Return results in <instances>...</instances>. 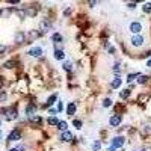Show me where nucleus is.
<instances>
[{
	"mask_svg": "<svg viewBox=\"0 0 151 151\" xmlns=\"http://www.w3.org/2000/svg\"><path fill=\"white\" fill-rule=\"evenodd\" d=\"M5 115H6L8 121H14L15 118L18 116V112H17L15 107H8V109H5Z\"/></svg>",
	"mask_w": 151,
	"mask_h": 151,
	"instance_id": "obj_1",
	"label": "nucleus"
},
{
	"mask_svg": "<svg viewBox=\"0 0 151 151\" xmlns=\"http://www.w3.org/2000/svg\"><path fill=\"white\" fill-rule=\"evenodd\" d=\"M132 45L133 47H141L142 44H144V36L142 35H134L133 38H132Z\"/></svg>",
	"mask_w": 151,
	"mask_h": 151,
	"instance_id": "obj_2",
	"label": "nucleus"
},
{
	"mask_svg": "<svg viewBox=\"0 0 151 151\" xmlns=\"http://www.w3.org/2000/svg\"><path fill=\"white\" fill-rule=\"evenodd\" d=\"M121 120H122V118H121V115H118V113H115V115H112V116H110L109 124H110L112 127H118V126L121 124Z\"/></svg>",
	"mask_w": 151,
	"mask_h": 151,
	"instance_id": "obj_3",
	"label": "nucleus"
},
{
	"mask_svg": "<svg viewBox=\"0 0 151 151\" xmlns=\"http://www.w3.org/2000/svg\"><path fill=\"white\" fill-rule=\"evenodd\" d=\"M20 139H21V132L20 130H12L9 133V136H8V141H11V142L20 141Z\"/></svg>",
	"mask_w": 151,
	"mask_h": 151,
	"instance_id": "obj_4",
	"label": "nucleus"
},
{
	"mask_svg": "<svg viewBox=\"0 0 151 151\" xmlns=\"http://www.w3.org/2000/svg\"><path fill=\"white\" fill-rule=\"evenodd\" d=\"M124 142H126V139H124L122 136H116L115 139L112 141V147H115V148H121Z\"/></svg>",
	"mask_w": 151,
	"mask_h": 151,
	"instance_id": "obj_5",
	"label": "nucleus"
},
{
	"mask_svg": "<svg viewBox=\"0 0 151 151\" xmlns=\"http://www.w3.org/2000/svg\"><path fill=\"white\" fill-rule=\"evenodd\" d=\"M61 139H62L63 142H71L73 139H74V136H73V133H71V132L63 130V132H62V134H61Z\"/></svg>",
	"mask_w": 151,
	"mask_h": 151,
	"instance_id": "obj_6",
	"label": "nucleus"
},
{
	"mask_svg": "<svg viewBox=\"0 0 151 151\" xmlns=\"http://www.w3.org/2000/svg\"><path fill=\"white\" fill-rule=\"evenodd\" d=\"M141 30H142V24L139 21H133L130 24V32H133V33H139Z\"/></svg>",
	"mask_w": 151,
	"mask_h": 151,
	"instance_id": "obj_7",
	"label": "nucleus"
},
{
	"mask_svg": "<svg viewBox=\"0 0 151 151\" xmlns=\"http://www.w3.org/2000/svg\"><path fill=\"white\" fill-rule=\"evenodd\" d=\"M41 55H42V48L41 47H33V48L29 50V56H32V57H39Z\"/></svg>",
	"mask_w": 151,
	"mask_h": 151,
	"instance_id": "obj_8",
	"label": "nucleus"
},
{
	"mask_svg": "<svg viewBox=\"0 0 151 151\" xmlns=\"http://www.w3.org/2000/svg\"><path fill=\"white\" fill-rule=\"evenodd\" d=\"M57 100V94H53V95H50V97H48V100H47V103L44 104V106H42V107H44V109H47V107H50V106H53V104H55V101Z\"/></svg>",
	"mask_w": 151,
	"mask_h": 151,
	"instance_id": "obj_9",
	"label": "nucleus"
},
{
	"mask_svg": "<svg viewBox=\"0 0 151 151\" xmlns=\"http://www.w3.org/2000/svg\"><path fill=\"white\" fill-rule=\"evenodd\" d=\"M74 113H76V103H68V106H67V115L73 116Z\"/></svg>",
	"mask_w": 151,
	"mask_h": 151,
	"instance_id": "obj_10",
	"label": "nucleus"
},
{
	"mask_svg": "<svg viewBox=\"0 0 151 151\" xmlns=\"http://www.w3.org/2000/svg\"><path fill=\"white\" fill-rule=\"evenodd\" d=\"M26 39V35L23 33V32H18V33H15V42L17 44H23Z\"/></svg>",
	"mask_w": 151,
	"mask_h": 151,
	"instance_id": "obj_11",
	"label": "nucleus"
},
{
	"mask_svg": "<svg viewBox=\"0 0 151 151\" xmlns=\"http://www.w3.org/2000/svg\"><path fill=\"white\" fill-rule=\"evenodd\" d=\"M35 112H36V106L35 104H29L27 107H26V115H27V116L35 115Z\"/></svg>",
	"mask_w": 151,
	"mask_h": 151,
	"instance_id": "obj_12",
	"label": "nucleus"
},
{
	"mask_svg": "<svg viewBox=\"0 0 151 151\" xmlns=\"http://www.w3.org/2000/svg\"><path fill=\"white\" fill-rule=\"evenodd\" d=\"M39 26H41V32H47L48 29H50L51 24H50V21H48V20H44V21H41Z\"/></svg>",
	"mask_w": 151,
	"mask_h": 151,
	"instance_id": "obj_13",
	"label": "nucleus"
},
{
	"mask_svg": "<svg viewBox=\"0 0 151 151\" xmlns=\"http://www.w3.org/2000/svg\"><path fill=\"white\" fill-rule=\"evenodd\" d=\"M29 121L30 122H35V124H41L42 122V118L41 116H36V115H30L29 116Z\"/></svg>",
	"mask_w": 151,
	"mask_h": 151,
	"instance_id": "obj_14",
	"label": "nucleus"
},
{
	"mask_svg": "<svg viewBox=\"0 0 151 151\" xmlns=\"http://www.w3.org/2000/svg\"><path fill=\"white\" fill-rule=\"evenodd\" d=\"M121 83H122V80H121L120 77H115V79H113V82H112V88H113V89L120 88V86H121Z\"/></svg>",
	"mask_w": 151,
	"mask_h": 151,
	"instance_id": "obj_15",
	"label": "nucleus"
},
{
	"mask_svg": "<svg viewBox=\"0 0 151 151\" xmlns=\"http://www.w3.org/2000/svg\"><path fill=\"white\" fill-rule=\"evenodd\" d=\"M63 57H65V53H63L62 50H55V59H57V61H62Z\"/></svg>",
	"mask_w": 151,
	"mask_h": 151,
	"instance_id": "obj_16",
	"label": "nucleus"
},
{
	"mask_svg": "<svg viewBox=\"0 0 151 151\" xmlns=\"http://www.w3.org/2000/svg\"><path fill=\"white\" fill-rule=\"evenodd\" d=\"M148 79H150L148 76H141V74H139V76H138V83H139V85H144V83L148 82Z\"/></svg>",
	"mask_w": 151,
	"mask_h": 151,
	"instance_id": "obj_17",
	"label": "nucleus"
},
{
	"mask_svg": "<svg viewBox=\"0 0 151 151\" xmlns=\"http://www.w3.org/2000/svg\"><path fill=\"white\" fill-rule=\"evenodd\" d=\"M57 128H59L61 132H63V130H67V128H68V124H67L65 121H59V122H57Z\"/></svg>",
	"mask_w": 151,
	"mask_h": 151,
	"instance_id": "obj_18",
	"label": "nucleus"
},
{
	"mask_svg": "<svg viewBox=\"0 0 151 151\" xmlns=\"http://www.w3.org/2000/svg\"><path fill=\"white\" fill-rule=\"evenodd\" d=\"M142 11H144L145 14H151V2H147V3H145L144 6H142Z\"/></svg>",
	"mask_w": 151,
	"mask_h": 151,
	"instance_id": "obj_19",
	"label": "nucleus"
},
{
	"mask_svg": "<svg viewBox=\"0 0 151 151\" xmlns=\"http://www.w3.org/2000/svg\"><path fill=\"white\" fill-rule=\"evenodd\" d=\"M128 95H130V89H124V91H121V94H120V97L122 100L128 98Z\"/></svg>",
	"mask_w": 151,
	"mask_h": 151,
	"instance_id": "obj_20",
	"label": "nucleus"
},
{
	"mask_svg": "<svg viewBox=\"0 0 151 151\" xmlns=\"http://www.w3.org/2000/svg\"><path fill=\"white\" fill-rule=\"evenodd\" d=\"M47 122L50 124V126H57L59 120H57V118H55V116H50V118H48V120H47Z\"/></svg>",
	"mask_w": 151,
	"mask_h": 151,
	"instance_id": "obj_21",
	"label": "nucleus"
},
{
	"mask_svg": "<svg viewBox=\"0 0 151 151\" xmlns=\"http://www.w3.org/2000/svg\"><path fill=\"white\" fill-rule=\"evenodd\" d=\"M139 76V73H132V74H128V77H127V82H133L134 79H136Z\"/></svg>",
	"mask_w": 151,
	"mask_h": 151,
	"instance_id": "obj_22",
	"label": "nucleus"
},
{
	"mask_svg": "<svg viewBox=\"0 0 151 151\" xmlns=\"http://www.w3.org/2000/svg\"><path fill=\"white\" fill-rule=\"evenodd\" d=\"M100 148H101L100 141H95V142L92 144V150H94V151H100Z\"/></svg>",
	"mask_w": 151,
	"mask_h": 151,
	"instance_id": "obj_23",
	"label": "nucleus"
},
{
	"mask_svg": "<svg viewBox=\"0 0 151 151\" xmlns=\"http://www.w3.org/2000/svg\"><path fill=\"white\" fill-rule=\"evenodd\" d=\"M5 68H14L15 67V61H8V62H5Z\"/></svg>",
	"mask_w": 151,
	"mask_h": 151,
	"instance_id": "obj_24",
	"label": "nucleus"
},
{
	"mask_svg": "<svg viewBox=\"0 0 151 151\" xmlns=\"http://www.w3.org/2000/svg\"><path fill=\"white\" fill-rule=\"evenodd\" d=\"M53 41H55V42H61L62 41L61 33H53Z\"/></svg>",
	"mask_w": 151,
	"mask_h": 151,
	"instance_id": "obj_25",
	"label": "nucleus"
},
{
	"mask_svg": "<svg viewBox=\"0 0 151 151\" xmlns=\"http://www.w3.org/2000/svg\"><path fill=\"white\" fill-rule=\"evenodd\" d=\"M110 106H112V100H110V98H104L103 107H110Z\"/></svg>",
	"mask_w": 151,
	"mask_h": 151,
	"instance_id": "obj_26",
	"label": "nucleus"
},
{
	"mask_svg": "<svg viewBox=\"0 0 151 151\" xmlns=\"http://www.w3.org/2000/svg\"><path fill=\"white\" fill-rule=\"evenodd\" d=\"M73 124H74V127H76V128H79V130H80V128H82V121H79V120H74V121H73Z\"/></svg>",
	"mask_w": 151,
	"mask_h": 151,
	"instance_id": "obj_27",
	"label": "nucleus"
},
{
	"mask_svg": "<svg viewBox=\"0 0 151 151\" xmlns=\"http://www.w3.org/2000/svg\"><path fill=\"white\" fill-rule=\"evenodd\" d=\"M62 67H63V69H65V71H71V63H69V62H65Z\"/></svg>",
	"mask_w": 151,
	"mask_h": 151,
	"instance_id": "obj_28",
	"label": "nucleus"
},
{
	"mask_svg": "<svg viewBox=\"0 0 151 151\" xmlns=\"http://www.w3.org/2000/svg\"><path fill=\"white\" fill-rule=\"evenodd\" d=\"M9 151H24V147H17V148H11Z\"/></svg>",
	"mask_w": 151,
	"mask_h": 151,
	"instance_id": "obj_29",
	"label": "nucleus"
},
{
	"mask_svg": "<svg viewBox=\"0 0 151 151\" xmlns=\"http://www.w3.org/2000/svg\"><path fill=\"white\" fill-rule=\"evenodd\" d=\"M17 14H18V17H21V18H24V17H26V12H24V11H18Z\"/></svg>",
	"mask_w": 151,
	"mask_h": 151,
	"instance_id": "obj_30",
	"label": "nucleus"
},
{
	"mask_svg": "<svg viewBox=\"0 0 151 151\" xmlns=\"http://www.w3.org/2000/svg\"><path fill=\"white\" fill-rule=\"evenodd\" d=\"M113 71H115V73H120V65H118V63L113 67Z\"/></svg>",
	"mask_w": 151,
	"mask_h": 151,
	"instance_id": "obj_31",
	"label": "nucleus"
},
{
	"mask_svg": "<svg viewBox=\"0 0 151 151\" xmlns=\"http://www.w3.org/2000/svg\"><path fill=\"white\" fill-rule=\"evenodd\" d=\"M6 51V45H0V53H5Z\"/></svg>",
	"mask_w": 151,
	"mask_h": 151,
	"instance_id": "obj_32",
	"label": "nucleus"
},
{
	"mask_svg": "<svg viewBox=\"0 0 151 151\" xmlns=\"http://www.w3.org/2000/svg\"><path fill=\"white\" fill-rule=\"evenodd\" d=\"M62 109H63V106H62V103H59V104H57V112H59V110H62Z\"/></svg>",
	"mask_w": 151,
	"mask_h": 151,
	"instance_id": "obj_33",
	"label": "nucleus"
},
{
	"mask_svg": "<svg viewBox=\"0 0 151 151\" xmlns=\"http://www.w3.org/2000/svg\"><path fill=\"white\" fill-rule=\"evenodd\" d=\"M5 98H6V95H5V94H0V101H3Z\"/></svg>",
	"mask_w": 151,
	"mask_h": 151,
	"instance_id": "obj_34",
	"label": "nucleus"
},
{
	"mask_svg": "<svg viewBox=\"0 0 151 151\" xmlns=\"http://www.w3.org/2000/svg\"><path fill=\"white\" fill-rule=\"evenodd\" d=\"M9 3H17V2H20V0H8Z\"/></svg>",
	"mask_w": 151,
	"mask_h": 151,
	"instance_id": "obj_35",
	"label": "nucleus"
},
{
	"mask_svg": "<svg viewBox=\"0 0 151 151\" xmlns=\"http://www.w3.org/2000/svg\"><path fill=\"white\" fill-rule=\"evenodd\" d=\"M2 86H3V79L0 77V89H2Z\"/></svg>",
	"mask_w": 151,
	"mask_h": 151,
	"instance_id": "obj_36",
	"label": "nucleus"
},
{
	"mask_svg": "<svg viewBox=\"0 0 151 151\" xmlns=\"http://www.w3.org/2000/svg\"><path fill=\"white\" fill-rule=\"evenodd\" d=\"M147 67H151V59H150V61L147 62Z\"/></svg>",
	"mask_w": 151,
	"mask_h": 151,
	"instance_id": "obj_37",
	"label": "nucleus"
},
{
	"mask_svg": "<svg viewBox=\"0 0 151 151\" xmlns=\"http://www.w3.org/2000/svg\"><path fill=\"white\" fill-rule=\"evenodd\" d=\"M109 151H115V147H110V148H109Z\"/></svg>",
	"mask_w": 151,
	"mask_h": 151,
	"instance_id": "obj_38",
	"label": "nucleus"
},
{
	"mask_svg": "<svg viewBox=\"0 0 151 151\" xmlns=\"http://www.w3.org/2000/svg\"><path fill=\"white\" fill-rule=\"evenodd\" d=\"M0 136H2V133H0Z\"/></svg>",
	"mask_w": 151,
	"mask_h": 151,
	"instance_id": "obj_39",
	"label": "nucleus"
}]
</instances>
